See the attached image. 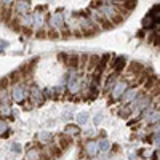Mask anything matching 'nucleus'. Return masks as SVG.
I'll return each instance as SVG.
<instances>
[{"mask_svg": "<svg viewBox=\"0 0 160 160\" xmlns=\"http://www.w3.org/2000/svg\"><path fill=\"white\" fill-rule=\"evenodd\" d=\"M127 87H128V83L127 80H117V83L114 85V88L110 90V98H112L114 101H119L123 93L127 91Z\"/></svg>", "mask_w": 160, "mask_h": 160, "instance_id": "nucleus-1", "label": "nucleus"}, {"mask_svg": "<svg viewBox=\"0 0 160 160\" xmlns=\"http://www.w3.org/2000/svg\"><path fill=\"white\" fill-rule=\"evenodd\" d=\"M27 95V90L23 83H16V85H13V91H11V96L15 101H23Z\"/></svg>", "mask_w": 160, "mask_h": 160, "instance_id": "nucleus-2", "label": "nucleus"}, {"mask_svg": "<svg viewBox=\"0 0 160 160\" xmlns=\"http://www.w3.org/2000/svg\"><path fill=\"white\" fill-rule=\"evenodd\" d=\"M31 10V0H16L15 3V11L18 13L19 16L23 15H27Z\"/></svg>", "mask_w": 160, "mask_h": 160, "instance_id": "nucleus-3", "label": "nucleus"}, {"mask_svg": "<svg viewBox=\"0 0 160 160\" xmlns=\"http://www.w3.org/2000/svg\"><path fill=\"white\" fill-rule=\"evenodd\" d=\"M67 90L69 93L75 95L80 90V77L79 75H71V77L67 79Z\"/></svg>", "mask_w": 160, "mask_h": 160, "instance_id": "nucleus-4", "label": "nucleus"}, {"mask_svg": "<svg viewBox=\"0 0 160 160\" xmlns=\"http://www.w3.org/2000/svg\"><path fill=\"white\" fill-rule=\"evenodd\" d=\"M50 23H51V27H54V29H58V31H62L64 29V16H62V13L61 11L54 13L50 19Z\"/></svg>", "mask_w": 160, "mask_h": 160, "instance_id": "nucleus-5", "label": "nucleus"}, {"mask_svg": "<svg viewBox=\"0 0 160 160\" xmlns=\"http://www.w3.org/2000/svg\"><path fill=\"white\" fill-rule=\"evenodd\" d=\"M117 80H119V72L114 71V72L106 79V83H104V93H110V90L114 88V85L117 83Z\"/></svg>", "mask_w": 160, "mask_h": 160, "instance_id": "nucleus-6", "label": "nucleus"}, {"mask_svg": "<svg viewBox=\"0 0 160 160\" xmlns=\"http://www.w3.org/2000/svg\"><path fill=\"white\" fill-rule=\"evenodd\" d=\"M29 95H31V99H32V101H35V102H43V93H42L40 88L32 87Z\"/></svg>", "mask_w": 160, "mask_h": 160, "instance_id": "nucleus-7", "label": "nucleus"}, {"mask_svg": "<svg viewBox=\"0 0 160 160\" xmlns=\"http://www.w3.org/2000/svg\"><path fill=\"white\" fill-rule=\"evenodd\" d=\"M143 69H144V66L141 64V62L131 61V64L128 66V72L133 74V75H140V74H143Z\"/></svg>", "mask_w": 160, "mask_h": 160, "instance_id": "nucleus-8", "label": "nucleus"}, {"mask_svg": "<svg viewBox=\"0 0 160 160\" xmlns=\"http://www.w3.org/2000/svg\"><path fill=\"white\" fill-rule=\"evenodd\" d=\"M98 149H99V144H96L95 141H88L87 146H85V151H87V154L90 157H95L96 154H98Z\"/></svg>", "mask_w": 160, "mask_h": 160, "instance_id": "nucleus-9", "label": "nucleus"}, {"mask_svg": "<svg viewBox=\"0 0 160 160\" xmlns=\"http://www.w3.org/2000/svg\"><path fill=\"white\" fill-rule=\"evenodd\" d=\"M136 90L135 88H128L127 91L123 93V96H122V101L123 102H131V101H135V98H136Z\"/></svg>", "mask_w": 160, "mask_h": 160, "instance_id": "nucleus-10", "label": "nucleus"}, {"mask_svg": "<svg viewBox=\"0 0 160 160\" xmlns=\"http://www.w3.org/2000/svg\"><path fill=\"white\" fill-rule=\"evenodd\" d=\"M98 66H99V56H96V54L90 56L88 66H87V71H88V72H91L93 69H98Z\"/></svg>", "mask_w": 160, "mask_h": 160, "instance_id": "nucleus-11", "label": "nucleus"}, {"mask_svg": "<svg viewBox=\"0 0 160 160\" xmlns=\"http://www.w3.org/2000/svg\"><path fill=\"white\" fill-rule=\"evenodd\" d=\"M67 66L72 67V69H77L80 66V56L79 54H71L69 59H67Z\"/></svg>", "mask_w": 160, "mask_h": 160, "instance_id": "nucleus-12", "label": "nucleus"}, {"mask_svg": "<svg viewBox=\"0 0 160 160\" xmlns=\"http://www.w3.org/2000/svg\"><path fill=\"white\" fill-rule=\"evenodd\" d=\"M72 144V138L71 136H66V135H62V136H59V147L61 149H67L69 146Z\"/></svg>", "mask_w": 160, "mask_h": 160, "instance_id": "nucleus-13", "label": "nucleus"}, {"mask_svg": "<svg viewBox=\"0 0 160 160\" xmlns=\"http://www.w3.org/2000/svg\"><path fill=\"white\" fill-rule=\"evenodd\" d=\"M43 11H35L34 13V24H35L39 29L43 27V15H42Z\"/></svg>", "mask_w": 160, "mask_h": 160, "instance_id": "nucleus-14", "label": "nucleus"}, {"mask_svg": "<svg viewBox=\"0 0 160 160\" xmlns=\"http://www.w3.org/2000/svg\"><path fill=\"white\" fill-rule=\"evenodd\" d=\"M64 133L69 135V136H77V135L80 133V128H79V127H75V125H66Z\"/></svg>", "mask_w": 160, "mask_h": 160, "instance_id": "nucleus-15", "label": "nucleus"}, {"mask_svg": "<svg viewBox=\"0 0 160 160\" xmlns=\"http://www.w3.org/2000/svg\"><path fill=\"white\" fill-rule=\"evenodd\" d=\"M125 66H127V61H125V58H119V59H117V62H115L114 71H115V72H119V74H122V72H123V69H125Z\"/></svg>", "mask_w": 160, "mask_h": 160, "instance_id": "nucleus-16", "label": "nucleus"}, {"mask_svg": "<svg viewBox=\"0 0 160 160\" xmlns=\"http://www.w3.org/2000/svg\"><path fill=\"white\" fill-rule=\"evenodd\" d=\"M157 87V77H154V75H152V77H149L147 80L144 82V88L146 90H154Z\"/></svg>", "mask_w": 160, "mask_h": 160, "instance_id": "nucleus-17", "label": "nucleus"}, {"mask_svg": "<svg viewBox=\"0 0 160 160\" xmlns=\"http://www.w3.org/2000/svg\"><path fill=\"white\" fill-rule=\"evenodd\" d=\"M48 151H50V155L54 157V158H58L61 155V147H56V146H50Z\"/></svg>", "mask_w": 160, "mask_h": 160, "instance_id": "nucleus-18", "label": "nucleus"}, {"mask_svg": "<svg viewBox=\"0 0 160 160\" xmlns=\"http://www.w3.org/2000/svg\"><path fill=\"white\" fill-rule=\"evenodd\" d=\"M88 112H80L79 115H77V122H79V125H85L87 123V120H88Z\"/></svg>", "mask_w": 160, "mask_h": 160, "instance_id": "nucleus-19", "label": "nucleus"}, {"mask_svg": "<svg viewBox=\"0 0 160 160\" xmlns=\"http://www.w3.org/2000/svg\"><path fill=\"white\" fill-rule=\"evenodd\" d=\"M50 138H51V135L48 133V131H42V133H39V140L42 143H48V141H50Z\"/></svg>", "mask_w": 160, "mask_h": 160, "instance_id": "nucleus-20", "label": "nucleus"}, {"mask_svg": "<svg viewBox=\"0 0 160 160\" xmlns=\"http://www.w3.org/2000/svg\"><path fill=\"white\" fill-rule=\"evenodd\" d=\"M99 151H102V152L109 151V141L107 140H101L99 141Z\"/></svg>", "mask_w": 160, "mask_h": 160, "instance_id": "nucleus-21", "label": "nucleus"}, {"mask_svg": "<svg viewBox=\"0 0 160 160\" xmlns=\"http://www.w3.org/2000/svg\"><path fill=\"white\" fill-rule=\"evenodd\" d=\"M37 157H39V152L37 151H32L31 155H27V160H37Z\"/></svg>", "mask_w": 160, "mask_h": 160, "instance_id": "nucleus-22", "label": "nucleus"}, {"mask_svg": "<svg viewBox=\"0 0 160 160\" xmlns=\"http://www.w3.org/2000/svg\"><path fill=\"white\" fill-rule=\"evenodd\" d=\"M11 149H13V152H15V154H21V146H19V144H13Z\"/></svg>", "mask_w": 160, "mask_h": 160, "instance_id": "nucleus-23", "label": "nucleus"}, {"mask_svg": "<svg viewBox=\"0 0 160 160\" xmlns=\"http://www.w3.org/2000/svg\"><path fill=\"white\" fill-rule=\"evenodd\" d=\"M58 59H59V61H62V62H67L69 56H66L64 53H59V54H58Z\"/></svg>", "mask_w": 160, "mask_h": 160, "instance_id": "nucleus-24", "label": "nucleus"}, {"mask_svg": "<svg viewBox=\"0 0 160 160\" xmlns=\"http://www.w3.org/2000/svg\"><path fill=\"white\" fill-rule=\"evenodd\" d=\"M102 117H104V115H102V112H99L98 115H96V117H95V125H99V122L102 120Z\"/></svg>", "mask_w": 160, "mask_h": 160, "instance_id": "nucleus-25", "label": "nucleus"}, {"mask_svg": "<svg viewBox=\"0 0 160 160\" xmlns=\"http://www.w3.org/2000/svg\"><path fill=\"white\" fill-rule=\"evenodd\" d=\"M8 77H5V79H2V90H6V88H8V87H6V85H8Z\"/></svg>", "mask_w": 160, "mask_h": 160, "instance_id": "nucleus-26", "label": "nucleus"}, {"mask_svg": "<svg viewBox=\"0 0 160 160\" xmlns=\"http://www.w3.org/2000/svg\"><path fill=\"white\" fill-rule=\"evenodd\" d=\"M2 114H5V115H8V114H10V107L6 106V104H5V106L2 104Z\"/></svg>", "mask_w": 160, "mask_h": 160, "instance_id": "nucleus-27", "label": "nucleus"}, {"mask_svg": "<svg viewBox=\"0 0 160 160\" xmlns=\"http://www.w3.org/2000/svg\"><path fill=\"white\" fill-rule=\"evenodd\" d=\"M154 45L160 47V34H155V39H154Z\"/></svg>", "mask_w": 160, "mask_h": 160, "instance_id": "nucleus-28", "label": "nucleus"}, {"mask_svg": "<svg viewBox=\"0 0 160 160\" xmlns=\"http://www.w3.org/2000/svg\"><path fill=\"white\" fill-rule=\"evenodd\" d=\"M152 95H154V96H160V87H155L154 90H152Z\"/></svg>", "mask_w": 160, "mask_h": 160, "instance_id": "nucleus-29", "label": "nucleus"}, {"mask_svg": "<svg viewBox=\"0 0 160 160\" xmlns=\"http://www.w3.org/2000/svg\"><path fill=\"white\" fill-rule=\"evenodd\" d=\"M13 3V0H2V6H10Z\"/></svg>", "mask_w": 160, "mask_h": 160, "instance_id": "nucleus-30", "label": "nucleus"}, {"mask_svg": "<svg viewBox=\"0 0 160 160\" xmlns=\"http://www.w3.org/2000/svg\"><path fill=\"white\" fill-rule=\"evenodd\" d=\"M154 143H155V144H158V146H160V133H157V135H155V136H154Z\"/></svg>", "mask_w": 160, "mask_h": 160, "instance_id": "nucleus-31", "label": "nucleus"}, {"mask_svg": "<svg viewBox=\"0 0 160 160\" xmlns=\"http://www.w3.org/2000/svg\"><path fill=\"white\" fill-rule=\"evenodd\" d=\"M0 47H2V50H5V48L8 47V42H6V40H2V43H0Z\"/></svg>", "mask_w": 160, "mask_h": 160, "instance_id": "nucleus-32", "label": "nucleus"}, {"mask_svg": "<svg viewBox=\"0 0 160 160\" xmlns=\"http://www.w3.org/2000/svg\"><path fill=\"white\" fill-rule=\"evenodd\" d=\"M6 128H8V127H6V123L2 120V135H3V131H6Z\"/></svg>", "mask_w": 160, "mask_h": 160, "instance_id": "nucleus-33", "label": "nucleus"}, {"mask_svg": "<svg viewBox=\"0 0 160 160\" xmlns=\"http://www.w3.org/2000/svg\"><path fill=\"white\" fill-rule=\"evenodd\" d=\"M154 160H160V151H158V152H157V154L154 155Z\"/></svg>", "mask_w": 160, "mask_h": 160, "instance_id": "nucleus-34", "label": "nucleus"}, {"mask_svg": "<svg viewBox=\"0 0 160 160\" xmlns=\"http://www.w3.org/2000/svg\"><path fill=\"white\" fill-rule=\"evenodd\" d=\"M155 131H157V133H160V123L155 125Z\"/></svg>", "mask_w": 160, "mask_h": 160, "instance_id": "nucleus-35", "label": "nucleus"}, {"mask_svg": "<svg viewBox=\"0 0 160 160\" xmlns=\"http://www.w3.org/2000/svg\"><path fill=\"white\" fill-rule=\"evenodd\" d=\"M48 2H53V0H48Z\"/></svg>", "mask_w": 160, "mask_h": 160, "instance_id": "nucleus-36", "label": "nucleus"}, {"mask_svg": "<svg viewBox=\"0 0 160 160\" xmlns=\"http://www.w3.org/2000/svg\"><path fill=\"white\" fill-rule=\"evenodd\" d=\"M158 107H160V104H158Z\"/></svg>", "mask_w": 160, "mask_h": 160, "instance_id": "nucleus-37", "label": "nucleus"}]
</instances>
